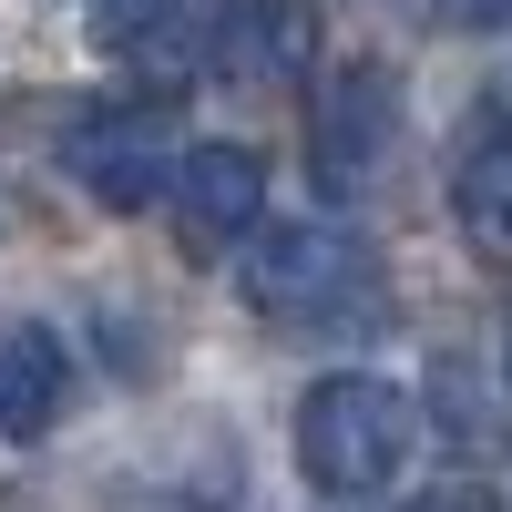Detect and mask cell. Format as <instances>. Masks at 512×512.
Here are the masks:
<instances>
[{
	"label": "cell",
	"instance_id": "obj_2",
	"mask_svg": "<svg viewBox=\"0 0 512 512\" xmlns=\"http://www.w3.org/2000/svg\"><path fill=\"white\" fill-rule=\"evenodd\" d=\"M287 441H297V482L318 502H379V492H400L420 451V400L379 369H328L297 390Z\"/></svg>",
	"mask_w": 512,
	"mask_h": 512
},
{
	"label": "cell",
	"instance_id": "obj_11",
	"mask_svg": "<svg viewBox=\"0 0 512 512\" xmlns=\"http://www.w3.org/2000/svg\"><path fill=\"white\" fill-rule=\"evenodd\" d=\"M502 369H512V349H502Z\"/></svg>",
	"mask_w": 512,
	"mask_h": 512
},
{
	"label": "cell",
	"instance_id": "obj_1",
	"mask_svg": "<svg viewBox=\"0 0 512 512\" xmlns=\"http://www.w3.org/2000/svg\"><path fill=\"white\" fill-rule=\"evenodd\" d=\"M246 308L287 328V338H359L379 328V308H390V287H379V246L359 226L338 216H287V226H256L246 236Z\"/></svg>",
	"mask_w": 512,
	"mask_h": 512
},
{
	"label": "cell",
	"instance_id": "obj_8",
	"mask_svg": "<svg viewBox=\"0 0 512 512\" xmlns=\"http://www.w3.org/2000/svg\"><path fill=\"white\" fill-rule=\"evenodd\" d=\"M72 410V349L41 318H11L0 328V441H52Z\"/></svg>",
	"mask_w": 512,
	"mask_h": 512
},
{
	"label": "cell",
	"instance_id": "obj_3",
	"mask_svg": "<svg viewBox=\"0 0 512 512\" xmlns=\"http://www.w3.org/2000/svg\"><path fill=\"white\" fill-rule=\"evenodd\" d=\"M175 103H82L72 113V134H62V175L113 205V216H134V205H154L164 185H175Z\"/></svg>",
	"mask_w": 512,
	"mask_h": 512
},
{
	"label": "cell",
	"instance_id": "obj_4",
	"mask_svg": "<svg viewBox=\"0 0 512 512\" xmlns=\"http://www.w3.org/2000/svg\"><path fill=\"white\" fill-rule=\"evenodd\" d=\"M400 144V82L379 52H349V62H328L318 82V103H308V175L318 195H359L379 164H390Z\"/></svg>",
	"mask_w": 512,
	"mask_h": 512
},
{
	"label": "cell",
	"instance_id": "obj_7",
	"mask_svg": "<svg viewBox=\"0 0 512 512\" xmlns=\"http://www.w3.org/2000/svg\"><path fill=\"white\" fill-rule=\"evenodd\" d=\"M451 226L482 267H512V93L482 103L451 144Z\"/></svg>",
	"mask_w": 512,
	"mask_h": 512
},
{
	"label": "cell",
	"instance_id": "obj_10",
	"mask_svg": "<svg viewBox=\"0 0 512 512\" xmlns=\"http://www.w3.org/2000/svg\"><path fill=\"white\" fill-rule=\"evenodd\" d=\"M461 21H512V0H451Z\"/></svg>",
	"mask_w": 512,
	"mask_h": 512
},
{
	"label": "cell",
	"instance_id": "obj_6",
	"mask_svg": "<svg viewBox=\"0 0 512 512\" xmlns=\"http://www.w3.org/2000/svg\"><path fill=\"white\" fill-rule=\"evenodd\" d=\"M205 52H216V82H246V93H287V82H308L328 31L308 0H216V21H205Z\"/></svg>",
	"mask_w": 512,
	"mask_h": 512
},
{
	"label": "cell",
	"instance_id": "obj_9",
	"mask_svg": "<svg viewBox=\"0 0 512 512\" xmlns=\"http://www.w3.org/2000/svg\"><path fill=\"white\" fill-rule=\"evenodd\" d=\"M82 11H103L113 31H134V21H154V11H175V0H82Z\"/></svg>",
	"mask_w": 512,
	"mask_h": 512
},
{
	"label": "cell",
	"instance_id": "obj_5",
	"mask_svg": "<svg viewBox=\"0 0 512 512\" xmlns=\"http://www.w3.org/2000/svg\"><path fill=\"white\" fill-rule=\"evenodd\" d=\"M164 216H175L185 256H246V236L267 226V164L256 144H185L175 185H164Z\"/></svg>",
	"mask_w": 512,
	"mask_h": 512
}]
</instances>
